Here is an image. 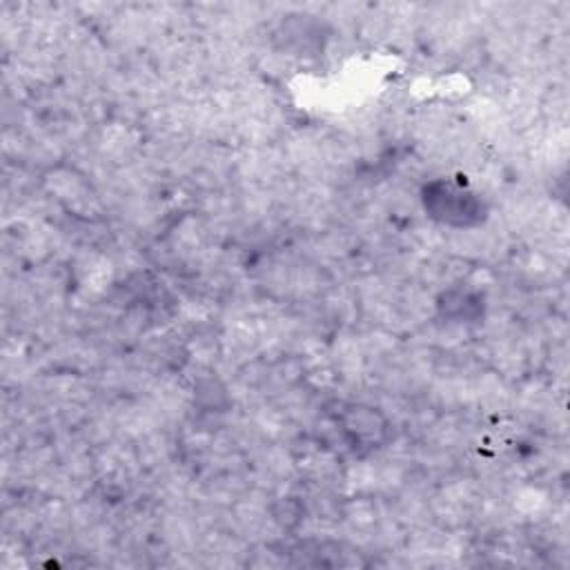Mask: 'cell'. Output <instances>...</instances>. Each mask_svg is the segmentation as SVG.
Segmentation results:
<instances>
[{"label":"cell","mask_w":570,"mask_h":570,"mask_svg":"<svg viewBox=\"0 0 570 570\" xmlns=\"http://www.w3.org/2000/svg\"><path fill=\"white\" fill-rule=\"evenodd\" d=\"M423 207L434 223L452 229L476 227L485 218V205L479 191L443 178L430 180L423 187Z\"/></svg>","instance_id":"1"},{"label":"cell","mask_w":570,"mask_h":570,"mask_svg":"<svg viewBox=\"0 0 570 570\" xmlns=\"http://www.w3.org/2000/svg\"><path fill=\"white\" fill-rule=\"evenodd\" d=\"M347 443L374 450L387 441L390 419L383 410L365 403L345 405V410L336 416Z\"/></svg>","instance_id":"2"}]
</instances>
